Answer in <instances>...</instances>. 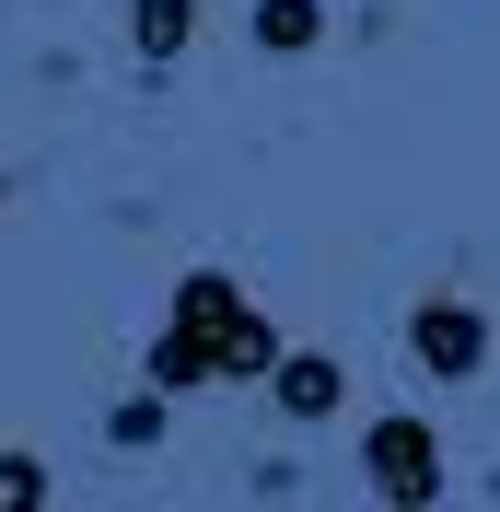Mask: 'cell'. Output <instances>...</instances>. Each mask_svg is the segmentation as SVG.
Wrapping results in <instances>:
<instances>
[{
    "label": "cell",
    "mask_w": 500,
    "mask_h": 512,
    "mask_svg": "<svg viewBox=\"0 0 500 512\" xmlns=\"http://www.w3.org/2000/svg\"><path fill=\"white\" fill-rule=\"evenodd\" d=\"M256 350H268V338L233 315V291H221V280H198V291H187V315L163 326V384H198L210 361H233V373H245Z\"/></svg>",
    "instance_id": "6da1fadb"
},
{
    "label": "cell",
    "mask_w": 500,
    "mask_h": 512,
    "mask_svg": "<svg viewBox=\"0 0 500 512\" xmlns=\"http://www.w3.org/2000/svg\"><path fill=\"white\" fill-rule=\"evenodd\" d=\"M0 501H35V466H24V454H0Z\"/></svg>",
    "instance_id": "277c9868"
},
{
    "label": "cell",
    "mask_w": 500,
    "mask_h": 512,
    "mask_svg": "<svg viewBox=\"0 0 500 512\" xmlns=\"http://www.w3.org/2000/svg\"><path fill=\"white\" fill-rule=\"evenodd\" d=\"M419 350H431L442 373H466V361H477V326L466 315H419Z\"/></svg>",
    "instance_id": "7a4b0ae2"
},
{
    "label": "cell",
    "mask_w": 500,
    "mask_h": 512,
    "mask_svg": "<svg viewBox=\"0 0 500 512\" xmlns=\"http://www.w3.org/2000/svg\"><path fill=\"white\" fill-rule=\"evenodd\" d=\"M175 35H187V0H140V47H152V59L175 47Z\"/></svg>",
    "instance_id": "3957f363"
}]
</instances>
